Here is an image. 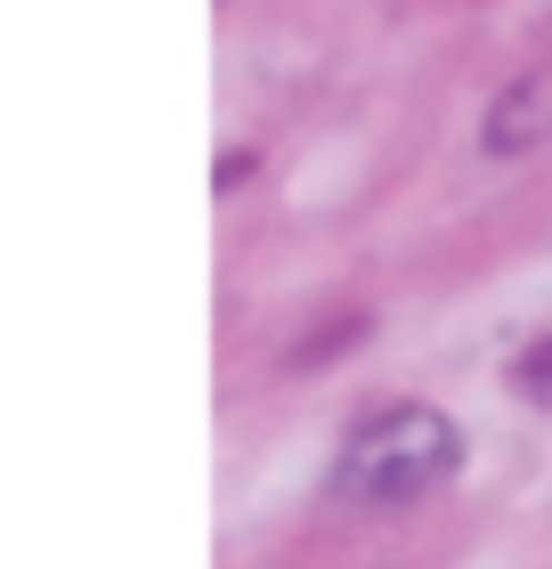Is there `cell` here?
Listing matches in <instances>:
<instances>
[{
    "label": "cell",
    "instance_id": "6da1fadb",
    "mask_svg": "<svg viewBox=\"0 0 552 569\" xmlns=\"http://www.w3.org/2000/svg\"><path fill=\"white\" fill-rule=\"evenodd\" d=\"M463 463V431L439 416V407L407 399V407H382V416H365L350 431V448H341V488L365 505H407L439 488L446 472Z\"/></svg>",
    "mask_w": 552,
    "mask_h": 569
},
{
    "label": "cell",
    "instance_id": "7a4b0ae2",
    "mask_svg": "<svg viewBox=\"0 0 552 569\" xmlns=\"http://www.w3.org/2000/svg\"><path fill=\"white\" fill-rule=\"evenodd\" d=\"M480 147L488 154H536V147H552V66H536V73H520V82L495 90V107L480 122Z\"/></svg>",
    "mask_w": 552,
    "mask_h": 569
},
{
    "label": "cell",
    "instance_id": "3957f363",
    "mask_svg": "<svg viewBox=\"0 0 552 569\" xmlns=\"http://www.w3.org/2000/svg\"><path fill=\"white\" fill-rule=\"evenodd\" d=\"M512 391L529 399V407H552V333L536 350H520V367H512Z\"/></svg>",
    "mask_w": 552,
    "mask_h": 569
}]
</instances>
